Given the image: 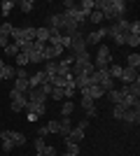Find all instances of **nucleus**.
<instances>
[{"mask_svg": "<svg viewBox=\"0 0 140 156\" xmlns=\"http://www.w3.org/2000/svg\"><path fill=\"white\" fill-rule=\"evenodd\" d=\"M45 149V137H35V156H40Z\"/></svg>", "mask_w": 140, "mask_h": 156, "instance_id": "ea45409f", "label": "nucleus"}, {"mask_svg": "<svg viewBox=\"0 0 140 156\" xmlns=\"http://www.w3.org/2000/svg\"><path fill=\"white\" fill-rule=\"evenodd\" d=\"M45 82H47L45 72H42V70H38V72H33V75L28 77V89H38V86H42Z\"/></svg>", "mask_w": 140, "mask_h": 156, "instance_id": "f8f14e48", "label": "nucleus"}, {"mask_svg": "<svg viewBox=\"0 0 140 156\" xmlns=\"http://www.w3.org/2000/svg\"><path fill=\"white\" fill-rule=\"evenodd\" d=\"M121 70H124V68H121V65H117V63H110V65H107V75H110V77H112L114 82H119Z\"/></svg>", "mask_w": 140, "mask_h": 156, "instance_id": "412c9836", "label": "nucleus"}, {"mask_svg": "<svg viewBox=\"0 0 140 156\" xmlns=\"http://www.w3.org/2000/svg\"><path fill=\"white\" fill-rule=\"evenodd\" d=\"M70 51H73V56H77V54H84L87 51V40H84V35L80 33H75L73 37H70V47H68Z\"/></svg>", "mask_w": 140, "mask_h": 156, "instance_id": "20e7f679", "label": "nucleus"}, {"mask_svg": "<svg viewBox=\"0 0 140 156\" xmlns=\"http://www.w3.org/2000/svg\"><path fill=\"white\" fill-rule=\"evenodd\" d=\"M0 130H2V126H0Z\"/></svg>", "mask_w": 140, "mask_h": 156, "instance_id": "6e6d98bb", "label": "nucleus"}, {"mask_svg": "<svg viewBox=\"0 0 140 156\" xmlns=\"http://www.w3.org/2000/svg\"><path fill=\"white\" fill-rule=\"evenodd\" d=\"M105 98H107V100H110L112 105H119L124 96H121V91H119V89H110V91H105Z\"/></svg>", "mask_w": 140, "mask_h": 156, "instance_id": "aec40b11", "label": "nucleus"}, {"mask_svg": "<svg viewBox=\"0 0 140 156\" xmlns=\"http://www.w3.org/2000/svg\"><path fill=\"white\" fill-rule=\"evenodd\" d=\"M0 33H2V35H5V37H9V33H12V23H2V26H0Z\"/></svg>", "mask_w": 140, "mask_h": 156, "instance_id": "a18cd8bd", "label": "nucleus"}, {"mask_svg": "<svg viewBox=\"0 0 140 156\" xmlns=\"http://www.w3.org/2000/svg\"><path fill=\"white\" fill-rule=\"evenodd\" d=\"M126 110H128V107H124L121 103L114 105V107H112V117H114V119H124V112H126Z\"/></svg>", "mask_w": 140, "mask_h": 156, "instance_id": "473e14b6", "label": "nucleus"}, {"mask_svg": "<svg viewBox=\"0 0 140 156\" xmlns=\"http://www.w3.org/2000/svg\"><path fill=\"white\" fill-rule=\"evenodd\" d=\"M124 44H128V47H138V44H140V35H128V33H126Z\"/></svg>", "mask_w": 140, "mask_h": 156, "instance_id": "72a5a7b5", "label": "nucleus"}, {"mask_svg": "<svg viewBox=\"0 0 140 156\" xmlns=\"http://www.w3.org/2000/svg\"><path fill=\"white\" fill-rule=\"evenodd\" d=\"M63 7H66V9H70V7H75V2H73V0H66V2H63Z\"/></svg>", "mask_w": 140, "mask_h": 156, "instance_id": "864d4df0", "label": "nucleus"}, {"mask_svg": "<svg viewBox=\"0 0 140 156\" xmlns=\"http://www.w3.org/2000/svg\"><path fill=\"white\" fill-rule=\"evenodd\" d=\"M77 128H80V130H87V128H89V119H80Z\"/></svg>", "mask_w": 140, "mask_h": 156, "instance_id": "09e8293b", "label": "nucleus"}, {"mask_svg": "<svg viewBox=\"0 0 140 156\" xmlns=\"http://www.w3.org/2000/svg\"><path fill=\"white\" fill-rule=\"evenodd\" d=\"M47 126V130H49V133H59V119H52V121H49V124H45Z\"/></svg>", "mask_w": 140, "mask_h": 156, "instance_id": "37998d69", "label": "nucleus"}, {"mask_svg": "<svg viewBox=\"0 0 140 156\" xmlns=\"http://www.w3.org/2000/svg\"><path fill=\"white\" fill-rule=\"evenodd\" d=\"M14 7H16V2H14V0H2V5H0V9H2V14L7 16V14H9V12L14 9Z\"/></svg>", "mask_w": 140, "mask_h": 156, "instance_id": "2f4dec72", "label": "nucleus"}, {"mask_svg": "<svg viewBox=\"0 0 140 156\" xmlns=\"http://www.w3.org/2000/svg\"><path fill=\"white\" fill-rule=\"evenodd\" d=\"M77 154H80V144H68V149H66L63 156H77Z\"/></svg>", "mask_w": 140, "mask_h": 156, "instance_id": "a19ab883", "label": "nucleus"}, {"mask_svg": "<svg viewBox=\"0 0 140 156\" xmlns=\"http://www.w3.org/2000/svg\"><path fill=\"white\" fill-rule=\"evenodd\" d=\"M0 135L9 137V140H12V144H14V149L26 144V135H23V133H19V130H0Z\"/></svg>", "mask_w": 140, "mask_h": 156, "instance_id": "0eeeda50", "label": "nucleus"}, {"mask_svg": "<svg viewBox=\"0 0 140 156\" xmlns=\"http://www.w3.org/2000/svg\"><path fill=\"white\" fill-rule=\"evenodd\" d=\"M61 51H63V49H61V47H52V44H45V49H42V61H54L56 58V56H61Z\"/></svg>", "mask_w": 140, "mask_h": 156, "instance_id": "9d476101", "label": "nucleus"}, {"mask_svg": "<svg viewBox=\"0 0 140 156\" xmlns=\"http://www.w3.org/2000/svg\"><path fill=\"white\" fill-rule=\"evenodd\" d=\"M45 77H54V75H59V63H52V61H47L45 63Z\"/></svg>", "mask_w": 140, "mask_h": 156, "instance_id": "5701e85b", "label": "nucleus"}, {"mask_svg": "<svg viewBox=\"0 0 140 156\" xmlns=\"http://www.w3.org/2000/svg\"><path fill=\"white\" fill-rule=\"evenodd\" d=\"M110 9H112V16L117 21V19H124L128 5H126V0H110Z\"/></svg>", "mask_w": 140, "mask_h": 156, "instance_id": "423d86ee", "label": "nucleus"}, {"mask_svg": "<svg viewBox=\"0 0 140 156\" xmlns=\"http://www.w3.org/2000/svg\"><path fill=\"white\" fill-rule=\"evenodd\" d=\"M110 63H112L110 47L107 44H98V54H96V58H93V68H96V70H107Z\"/></svg>", "mask_w": 140, "mask_h": 156, "instance_id": "f03ea898", "label": "nucleus"}, {"mask_svg": "<svg viewBox=\"0 0 140 156\" xmlns=\"http://www.w3.org/2000/svg\"><path fill=\"white\" fill-rule=\"evenodd\" d=\"M16 7H21V12H23V14H31L35 9V0H19Z\"/></svg>", "mask_w": 140, "mask_h": 156, "instance_id": "4be33fe9", "label": "nucleus"}, {"mask_svg": "<svg viewBox=\"0 0 140 156\" xmlns=\"http://www.w3.org/2000/svg\"><path fill=\"white\" fill-rule=\"evenodd\" d=\"M40 156H59V154H56V147H49V144H45V149H42Z\"/></svg>", "mask_w": 140, "mask_h": 156, "instance_id": "c03bdc74", "label": "nucleus"}, {"mask_svg": "<svg viewBox=\"0 0 140 156\" xmlns=\"http://www.w3.org/2000/svg\"><path fill=\"white\" fill-rule=\"evenodd\" d=\"M28 77H31V75L26 72V68H16V77L14 79H28Z\"/></svg>", "mask_w": 140, "mask_h": 156, "instance_id": "49530a36", "label": "nucleus"}, {"mask_svg": "<svg viewBox=\"0 0 140 156\" xmlns=\"http://www.w3.org/2000/svg\"><path fill=\"white\" fill-rule=\"evenodd\" d=\"M9 40H12V42H19V40H23V28H19V26H12Z\"/></svg>", "mask_w": 140, "mask_h": 156, "instance_id": "c85d7f7f", "label": "nucleus"}, {"mask_svg": "<svg viewBox=\"0 0 140 156\" xmlns=\"http://www.w3.org/2000/svg\"><path fill=\"white\" fill-rule=\"evenodd\" d=\"M128 35H140V21H131L128 23Z\"/></svg>", "mask_w": 140, "mask_h": 156, "instance_id": "58836bf2", "label": "nucleus"}, {"mask_svg": "<svg viewBox=\"0 0 140 156\" xmlns=\"http://www.w3.org/2000/svg\"><path fill=\"white\" fill-rule=\"evenodd\" d=\"M9 100H12V103H9V110L12 112H16V114H19V112H23L26 110V103H28V98H26V93H19V91H9Z\"/></svg>", "mask_w": 140, "mask_h": 156, "instance_id": "7ed1b4c3", "label": "nucleus"}, {"mask_svg": "<svg viewBox=\"0 0 140 156\" xmlns=\"http://www.w3.org/2000/svg\"><path fill=\"white\" fill-rule=\"evenodd\" d=\"M135 79H138V70H133V68H124V70H121L119 82H124V84H131V82H135Z\"/></svg>", "mask_w": 140, "mask_h": 156, "instance_id": "f3484780", "label": "nucleus"}, {"mask_svg": "<svg viewBox=\"0 0 140 156\" xmlns=\"http://www.w3.org/2000/svg\"><path fill=\"white\" fill-rule=\"evenodd\" d=\"M126 68H133V70H138V68H140V56H138V51H135V54H128Z\"/></svg>", "mask_w": 140, "mask_h": 156, "instance_id": "a878e982", "label": "nucleus"}, {"mask_svg": "<svg viewBox=\"0 0 140 156\" xmlns=\"http://www.w3.org/2000/svg\"><path fill=\"white\" fill-rule=\"evenodd\" d=\"M84 140V130H80L77 126H73V130L66 135V144H80Z\"/></svg>", "mask_w": 140, "mask_h": 156, "instance_id": "9b49d317", "label": "nucleus"}, {"mask_svg": "<svg viewBox=\"0 0 140 156\" xmlns=\"http://www.w3.org/2000/svg\"><path fill=\"white\" fill-rule=\"evenodd\" d=\"M47 40H49V28H47V26L35 28V42H40V44H47Z\"/></svg>", "mask_w": 140, "mask_h": 156, "instance_id": "a211bd4d", "label": "nucleus"}, {"mask_svg": "<svg viewBox=\"0 0 140 156\" xmlns=\"http://www.w3.org/2000/svg\"><path fill=\"white\" fill-rule=\"evenodd\" d=\"M23 40H35V28L33 26H23Z\"/></svg>", "mask_w": 140, "mask_h": 156, "instance_id": "e433bc0d", "label": "nucleus"}, {"mask_svg": "<svg viewBox=\"0 0 140 156\" xmlns=\"http://www.w3.org/2000/svg\"><path fill=\"white\" fill-rule=\"evenodd\" d=\"M26 98H28V100H38V103H45V100H47L49 96H47V93L42 91V86H38V89H28Z\"/></svg>", "mask_w": 140, "mask_h": 156, "instance_id": "4468645a", "label": "nucleus"}, {"mask_svg": "<svg viewBox=\"0 0 140 156\" xmlns=\"http://www.w3.org/2000/svg\"><path fill=\"white\" fill-rule=\"evenodd\" d=\"M5 54L9 56V58H16V56H19V47L14 44V42H9V44L5 47Z\"/></svg>", "mask_w": 140, "mask_h": 156, "instance_id": "7c9ffc66", "label": "nucleus"}, {"mask_svg": "<svg viewBox=\"0 0 140 156\" xmlns=\"http://www.w3.org/2000/svg\"><path fill=\"white\" fill-rule=\"evenodd\" d=\"M0 77H2V79H14V77H16V68L5 63V68L0 70Z\"/></svg>", "mask_w": 140, "mask_h": 156, "instance_id": "b1692460", "label": "nucleus"}, {"mask_svg": "<svg viewBox=\"0 0 140 156\" xmlns=\"http://www.w3.org/2000/svg\"><path fill=\"white\" fill-rule=\"evenodd\" d=\"M0 114H2V112H0Z\"/></svg>", "mask_w": 140, "mask_h": 156, "instance_id": "4d7b16f0", "label": "nucleus"}, {"mask_svg": "<svg viewBox=\"0 0 140 156\" xmlns=\"http://www.w3.org/2000/svg\"><path fill=\"white\" fill-rule=\"evenodd\" d=\"M28 114H35V117H45V112H47V105L45 103H38V100H28L26 103V110Z\"/></svg>", "mask_w": 140, "mask_h": 156, "instance_id": "6e6552de", "label": "nucleus"}, {"mask_svg": "<svg viewBox=\"0 0 140 156\" xmlns=\"http://www.w3.org/2000/svg\"><path fill=\"white\" fill-rule=\"evenodd\" d=\"M70 130H73V121H70V117H63V119L59 121V133H61L63 137H66L68 133H70Z\"/></svg>", "mask_w": 140, "mask_h": 156, "instance_id": "6ab92c4d", "label": "nucleus"}, {"mask_svg": "<svg viewBox=\"0 0 140 156\" xmlns=\"http://www.w3.org/2000/svg\"><path fill=\"white\" fill-rule=\"evenodd\" d=\"M105 35H107V28H98V30H93V33H89V35H84L87 47H89V44H100Z\"/></svg>", "mask_w": 140, "mask_h": 156, "instance_id": "1a4fd4ad", "label": "nucleus"}, {"mask_svg": "<svg viewBox=\"0 0 140 156\" xmlns=\"http://www.w3.org/2000/svg\"><path fill=\"white\" fill-rule=\"evenodd\" d=\"M87 19L91 21V23H100V21H105V19H103V14H100L98 9H93V12H91V14L87 16Z\"/></svg>", "mask_w": 140, "mask_h": 156, "instance_id": "c9c22d12", "label": "nucleus"}, {"mask_svg": "<svg viewBox=\"0 0 140 156\" xmlns=\"http://www.w3.org/2000/svg\"><path fill=\"white\" fill-rule=\"evenodd\" d=\"M84 112H87V119H89V121L98 117V107H91V110H84Z\"/></svg>", "mask_w": 140, "mask_h": 156, "instance_id": "de8ad7c7", "label": "nucleus"}, {"mask_svg": "<svg viewBox=\"0 0 140 156\" xmlns=\"http://www.w3.org/2000/svg\"><path fill=\"white\" fill-rule=\"evenodd\" d=\"M12 89H14V91H19V93H28V79H14Z\"/></svg>", "mask_w": 140, "mask_h": 156, "instance_id": "bb28decb", "label": "nucleus"}, {"mask_svg": "<svg viewBox=\"0 0 140 156\" xmlns=\"http://www.w3.org/2000/svg\"><path fill=\"white\" fill-rule=\"evenodd\" d=\"M84 93H87L89 98H93V100H100V98L105 96V91H103L98 84H89L87 89H84Z\"/></svg>", "mask_w": 140, "mask_h": 156, "instance_id": "dca6fc26", "label": "nucleus"}, {"mask_svg": "<svg viewBox=\"0 0 140 156\" xmlns=\"http://www.w3.org/2000/svg\"><path fill=\"white\" fill-rule=\"evenodd\" d=\"M77 9H80L82 14H87V16H89V14L93 12V0H82V2H80V7H77Z\"/></svg>", "mask_w": 140, "mask_h": 156, "instance_id": "cd10ccee", "label": "nucleus"}, {"mask_svg": "<svg viewBox=\"0 0 140 156\" xmlns=\"http://www.w3.org/2000/svg\"><path fill=\"white\" fill-rule=\"evenodd\" d=\"M2 68H5V61H2V58H0V70H2Z\"/></svg>", "mask_w": 140, "mask_h": 156, "instance_id": "5fc2aeb1", "label": "nucleus"}, {"mask_svg": "<svg viewBox=\"0 0 140 156\" xmlns=\"http://www.w3.org/2000/svg\"><path fill=\"white\" fill-rule=\"evenodd\" d=\"M73 84L77 91H84L89 84H91V75H77V77H73Z\"/></svg>", "mask_w": 140, "mask_h": 156, "instance_id": "2eb2a0df", "label": "nucleus"}, {"mask_svg": "<svg viewBox=\"0 0 140 156\" xmlns=\"http://www.w3.org/2000/svg\"><path fill=\"white\" fill-rule=\"evenodd\" d=\"M14 63H16V68H26V65H28V54H21L19 51V56L14 58Z\"/></svg>", "mask_w": 140, "mask_h": 156, "instance_id": "f704fd0d", "label": "nucleus"}, {"mask_svg": "<svg viewBox=\"0 0 140 156\" xmlns=\"http://www.w3.org/2000/svg\"><path fill=\"white\" fill-rule=\"evenodd\" d=\"M47 135H49L47 126H40V128H38V137H47Z\"/></svg>", "mask_w": 140, "mask_h": 156, "instance_id": "8fccbe9b", "label": "nucleus"}, {"mask_svg": "<svg viewBox=\"0 0 140 156\" xmlns=\"http://www.w3.org/2000/svg\"><path fill=\"white\" fill-rule=\"evenodd\" d=\"M7 44H9V37H5V35H2V33H0V47H2V49H5Z\"/></svg>", "mask_w": 140, "mask_h": 156, "instance_id": "3c124183", "label": "nucleus"}, {"mask_svg": "<svg viewBox=\"0 0 140 156\" xmlns=\"http://www.w3.org/2000/svg\"><path fill=\"white\" fill-rule=\"evenodd\" d=\"M70 72H73V77H77V75H93L96 72V68H93V58L91 54L84 51V54H77L73 61V65H70Z\"/></svg>", "mask_w": 140, "mask_h": 156, "instance_id": "f257e3e1", "label": "nucleus"}, {"mask_svg": "<svg viewBox=\"0 0 140 156\" xmlns=\"http://www.w3.org/2000/svg\"><path fill=\"white\" fill-rule=\"evenodd\" d=\"M0 137H2V151H5V154H9V151L14 149L12 140H9V137H5V135H0Z\"/></svg>", "mask_w": 140, "mask_h": 156, "instance_id": "4c0bfd02", "label": "nucleus"}, {"mask_svg": "<svg viewBox=\"0 0 140 156\" xmlns=\"http://www.w3.org/2000/svg\"><path fill=\"white\" fill-rule=\"evenodd\" d=\"M121 121H126V124H138L140 121V107H128L124 112V119Z\"/></svg>", "mask_w": 140, "mask_h": 156, "instance_id": "ddd939ff", "label": "nucleus"}, {"mask_svg": "<svg viewBox=\"0 0 140 156\" xmlns=\"http://www.w3.org/2000/svg\"><path fill=\"white\" fill-rule=\"evenodd\" d=\"M73 110H75V103H73V100H66V103L61 105V114H63V117H70Z\"/></svg>", "mask_w": 140, "mask_h": 156, "instance_id": "c756f323", "label": "nucleus"}, {"mask_svg": "<svg viewBox=\"0 0 140 156\" xmlns=\"http://www.w3.org/2000/svg\"><path fill=\"white\" fill-rule=\"evenodd\" d=\"M80 107H82V110H91V107H96V103H93V98H89L87 93L82 91V98H80Z\"/></svg>", "mask_w": 140, "mask_h": 156, "instance_id": "393cba45", "label": "nucleus"}, {"mask_svg": "<svg viewBox=\"0 0 140 156\" xmlns=\"http://www.w3.org/2000/svg\"><path fill=\"white\" fill-rule=\"evenodd\" d=\"M49 98H54V100H66V96H63V89H52Z\"/></svg>", "mask_w": 140, "mask_h": 156, "instance_id": "79ce46f5", "label": "nucleus"}, {"mask_svg": "<svg viewBox=\"0 0 140 156\" xmlns=\"http://www.w3.org/2000/svg\"><path fill=\"white\" fill-rule=\"evenodd\" d=\"M47 28L49 30H61L63 33V28H66V16L63 14H49V19H47Z\"/></svg>", "mask_w": 140, "mask_h": 156, "instance_id": "39448f33", "label": "nucleus"}, {"mask_svg": "<svg viewBox=\"0 0 140 156\" xmlns=\"http://www.w3.org/2000/svg\"><path fill=\"white\" fill-rule=\"evenodd\" d=\"M26 117H28V121H31V124H35V121L40 119V117H35V114H28V112H26Z\"/></svg>", "mask_w": 140, "mask_h": 156, "instance_id": "603ef678", "label": "nucleus"}]
</instances>
